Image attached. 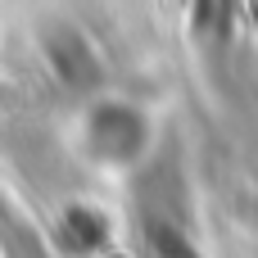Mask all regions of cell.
<instances>
[{"mask_svg": "<svg viewBox=\"0 0 258 258\" xmlns=\"http://www.w3.org/2000/svg\"><path fill=\"white\" fill-rule=\"evenodd\" d=\"M68 231H73V245L77 249H95V245L109 240V227H104V218L95 209H73L68 213Z\"/></svg>", "mask_w": 258, "mask_h": 258, "instance_id": "obj_1", "label": "cell"}]
</instances>
